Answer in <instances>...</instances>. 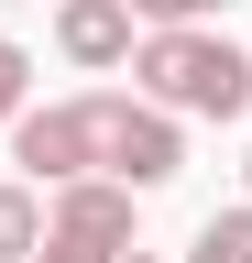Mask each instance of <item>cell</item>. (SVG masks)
<instances>
[{"label":"cell","instance_id":"obj_1","mask_svg":"<svg viewBox=\"0 0 252 263\" xmlns=\"http://www.w3.org/2000/svg\"><path fill=\"white\" fill-rule=\"evenodd\" d=\"M132 77L176 121H241L252 110V55L230 33H208V22H143L132 33Z\"/></svg>","mask_w":252,"mask_h":263},{"label":"cell","instance_id":"obj_2","mask_svg":"<svg viewBox=\"0 0 252 263\" xmlns=\"http://www.w3.org/2000/svg\"><path fill=\"white\" fill-rule=\"evenodd\" d=\"M110 121H121V99L110 88H88V99H22L11 110V164L33 186H66V176H110Z\"/></svg>","mask_w":252,"mask_h":263},{"label":"cell","instance_id":"obj_3","mask_svg":"<svg viewBox=\"0 0 252 263\" xmlns=\"http://www.w3.org/2000/svg\"><path fill=\"white\" fill-rule=\"evenodd\" d=\"M55 55L88 66V77L99 66H132V0H66L55 11Z\"/></svg>","mask_w":252,"mask_h":263},{"label":"cell","instance_id":"obj_4","mask_svg":"<svg viewBox=\"0 0 252 263\" xmlns=\"http://www.w3.org/2000/svg\"><path fill=\"white\" fill-rule=\"evenodd\" d=\"M44 230H77V241L132 252V186H121V176H66V186H55V219H44Z\"/></svg>","mask_w":252,"mask_h":263},{"label":"cell","instance_id":"obj_5","mask_svg":"<svg viewBox=\"0 0 252 263\" xmlns=\"http://www.w3.org/2000/svg\"><path fill=\"white\" fill-rule=\"evenodd\" d=\"M44 241V186L33 176H0V263H22Z\"/></svg>","mask_w":252,"mask_h":263},{"label":"cell","instance_id":"obj_6","mask_svg":"<svg viewBox=\"0 0 252 263\" xmlns=\"http://www.w3.org/2000/svg\"><path fill=\"white\" fill-rule=\"evenodd\" d=\"M186 263H252V197L241 209H208L198 241H186Z\"/></svg>","mask_w":252,"mask_h":263},{"label":"cell","instance_id":"obj_7","mask_svg":"<svg viewBox=\"0 0 252 263\" xmlns=\"http://www.w3.org/2000/svg\"><path fill=\"white\" fill-rule=\"evenodd\" d=\"M22 99H33V55L0 33V132H11V110H22Z\"/></svg>","mask_w":252,"mask_h":263},{"label":"cell","instance_id":"obj_8","mask_svg":"<svg viewBox=\"0 0 252 263\" xmlns=\"http://www.w3.org/2000/svg\"><path fill=\"white\" fill-rule=\"evenodd\" d=\"M22 263H121V252H110V241H77V230H44Z\"/></svg>","mask_w":252,"mask_h":263},{"label":"cell","instance_id":"obj_9","mask_svg":"<svg viewBox=\"0 0 252 263\" xmlns=\"http://www.w3.org/2000/svg\"><path fill=\"white\" fill-rule=\"evenodd\" d=\"M230 0H132V22H219Z\"/></svg>","mask_w":252,"mask_h":263},{"label":"cell","instance_id":"obj_10","mask_svg":"<svg viewBox=\"0 0 252 263\" xmlns=\"http://www.w3.org/2000/svg\"><path fill=\"white\" fill-rule=\"evenodd\" d=\"M241 186H252V154H241Z\"/></svg>","mask_w":252,"mask_h":263},{"label":"cell","instance_id":"obj_11","mask_svg":"<svg viewBox=\"0 0 252 263\" xmlns=\"http://www.w3.org/2000/svg\"><path fill=\"white\" fill-rule=\"evenodd\" d=\"M121 263H153V252H121Z\"/></svg>","mask_w":252,"mask_h":263}]
</instances>
